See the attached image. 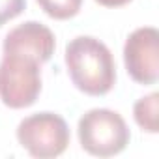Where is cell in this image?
<instances>
[{"label": "cell", "instance_id": "1", "mask_svg": "<svg viewBox=\"0 0 159 159\" xmlns=\"http://www.w3.org/2000/svg\"><path fill=\"white\" fill-rule=\"evenodd\" d=\"M66 67L71 83L86 96H105L116 83L111 49L94 36H77L66 45Z\"/></svg>", "mask_w": 159, "mask_h": 159}, {"label": "cell", "instance_id": "2", "mask_svg": "<svg viewBox=\"0 0 159 159\" xmlns=\"http://www.w3.org/2000/svg\"><path fill=\"white\" fill-rule=\"evenodd\" d=\"M77 135L83 150L96 157H112L125 150L131 133L116 111L90 109L79 120Z\"/></svg>", "mask_w": 159, "mask_h": 159}, {"label": "cell", "instance_id": "3", "mask_svg": "<svg viewBox=\"0 0 159 159\" xmlns=\"http://www.w3.org/2000/svg\"><path fill=\"white\" fill-rule=\"evenodd\" d=\"M17 140L32 157L52 159L67 150L69 127L60 114L43 111L21 120L17 125Z\"/></svg>", "mask_w": 159, "mask_h": 159}, {"label": "cell", "instance_id": "4", "mask_svg": "<svg viewBox=\"0 0 159 159\" xmlns=\"http://www.w3.org/2000/svg\"><path fill=\"white\" fill-rule=\"evenodd\" d=\"M41 64L19 54H4L0 62V99L10 109H26L41 92Z\"/></svg>", "mask_w": 159, "mask_h": 159}, {"label": "cell", "instance_id": "5", "mask_svg": "<svg viewBox=\"0 0 159 159\" xmlns=\"http://www.w3.org/2000/svg\"><path fill=\"white\" fill-rule=\"evenodd\" d=\"M124 64L135 83L150 86L159 79V32L153 26L133 30L124 45Z\"/></svg>", "mask_w": 159, "mask_h": 159}, {"label": "cell", "instance_id": "6", "mask_svg": "<svg viewBox=\"0 0 159 159\" xmlns=\"http://www.w3.org/2000/svg\"><path fill=\"white\" fill-rule=\"evenodd\" d=\"M56 39L49 26L38 21H26L15 28H11L2 43L4 54H19L36 60L38 64H45L54 54Z\"/></svg>", "mask_w": 159, "mask_h": 159}, {"label": "cell", "instance_id": "7", "mask_svg": "<svg viewBox=\"0 0 159 159\" xmlns=\"http://www.w3.org/2000/svg\"><path fill=\"white\" fill-rule=\"evenodd\" d=\"M157 107H159V94L157 92H152V94L140 98L133 105V118L142 131H146V133H157L159 131Z\"/></svg>", "mask_w": 159, "mask_h": 159}, {"label": "cell", "instance_id": "8", "mask_svg": "<svg viewBox=\"0 0 159 159\" xmlns=\"http://www.w3.org/2000/svg\"><path fill=\"white\" fill-rule=\"evenodd\" d=\"M38 4L51 19L66 21L81 11L83 0H38Z\"/></svg>", "mask_w": 159, "mask_h": 159}, {"label": "cell", "instance_id": "9", "mask_svg": "<svg viewBox=\"0 0 159 159\" xmlns=\"http://www.w3.org/2000/svg\"><path fill=\"white\" fill-rule=\"evenodd\" d=\"M26 8V0H0V26L15 19Z\"/></svg>", "mask_w": 159, "mask_h": 159}, {"label": "cell", "instance_id": "10", "mask_svg": "<svg viewBox=\"0 0 159 159\" xmlns=\"http://www.w3.org/2000/svg\"><path fill=\"white\" fill-rule=\"evenodd\" d=\"M96 2L105 6V8H122V6L129 4L131 0H96Z\"/></svg>", "mask_w": 159, "mask_h": 159}]
</instances>
